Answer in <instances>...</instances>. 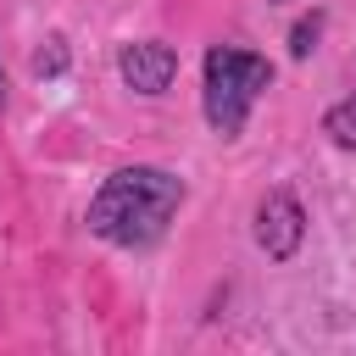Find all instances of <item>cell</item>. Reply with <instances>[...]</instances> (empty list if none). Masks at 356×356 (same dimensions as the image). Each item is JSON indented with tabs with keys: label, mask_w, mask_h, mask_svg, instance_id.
<instances>
[{
	"label": "cell",
	"mask_w": 356,
	"mask_h": 356,
	"mask_svg": "<svg viewBox=\"0 0 356 356\" xmlns=\"http://www.w3.org/2000/svg\"><path fill=\"white\" fill-rule=\"evenodd\" d=\"M184 206V184L161 167H122L89 200V228L111 245H150L167 234L172 211Z\"/></svg>",
	"instance_id": "1"
},
{
	"label": "cell",
	"mask_w": 356,
	"mask_h": 356,
	"mask_svg": "<svg viewBox=\"0 0 356 356\" xmlns=\"http://www.w3.org/2000/svg\"><path fill=\"white\" fill-rule=\"evenodd\" d=\"M267 61L250 56V50H211L206 56V122L228 139L245 128L256 95L267 89Z\"/></svg>",
	"instance_id": "2"
},
{
	"label": "cell",
	"mask_w": 356,
	"mask_h": 356,
	"mask_svg": "<svg viewBox=\"0 0 356 356\" xmlns=\"http://www.w3.org/2000/svg\"><path fill=\"white\" fill-rule=\"evenodd\" d=\"M300 228H306V217H300V206H295V195H267L261 206H256V239H261V250L267 256H295V245H300Z\"/></svg>",
	"instance_id": "3"
},
{
	"label": "cell",
	"mask_w": 356,
	"mask_h": 356,
	"mask_svg": "<svg viewBox=\"0 0 356 356\" xmlns=\"http://www.w3.org/2000/svg\"><path fill=\"white\" fill-rule=\"evenodd\" d=\"M117 67H122V78L139 89V95H161L167 83H172V72H178V56L167 50V44H128L122 56H117Z\"/></svg>",
	"instance_id": "4"
},
{
	"label": "cell",
	"mask_w": 356,
	"mask_h": 356,
	"mask_svg": "<svg viewBox=\"0 0 356 356\" xmlns=\"http://www.w3.org/2000/svg\"><path fill=\"white\" fill-rule=\"evenodd\" d=\"M323 128H328V139H334V145L356 150V100H339V106L323 117Z\"/></svg>",
	"instance_id": "5"
},
{
	"label": "cell",
	"mask_w": 356,
	"mask_h": 356,
	"mask_svg": "<svg viewBox=\"0 0 356 356\" xmlns=\"http://www.w3.org/2000/svg\"><path fill=\"white\" fill-rule=\"evenodd\" d=\"M312 33H317V22H306V28H295V56H306V50H312Z\"/></svg>",
	"instance_id": "6"
},
{
	"label": "cell",
	"mask_w": 356,
	"mask_h": 356,
	"mask_svg": "<svg viewBox=\"0 0 356 356\" xmlns=\"http://www.w3.org/2000/svg\"><path fill=\"white\" fill-rule=\"evenodd\" d=\"M0 106H6V72H0Z\"/></svg>",
	"instance_id": "7"
}]
</instances>
